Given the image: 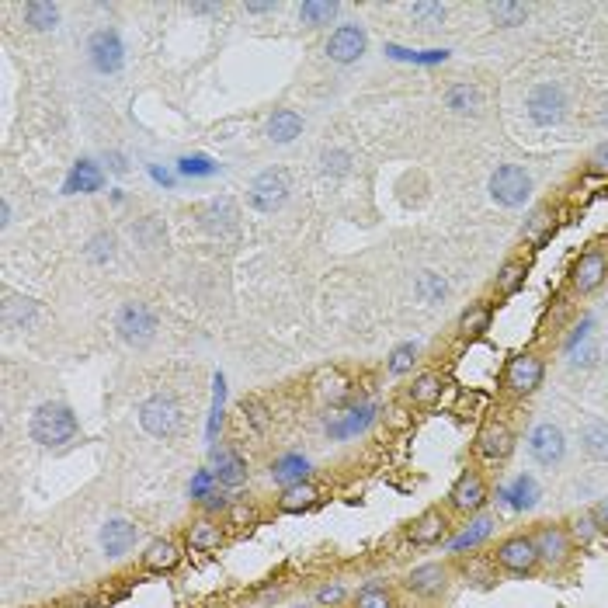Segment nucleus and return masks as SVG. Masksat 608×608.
Masks as SVG:
<instances>
[{
    "instance_id": "obj_1",
    "label": "nucleus",
    "mask_w": 608,
    "mask_h": 608,
    "mask_svg": "<svg viewBox=\"0 0 608 608\" xmlns=\"http://www.w3.org/2000/svg\"><path fill=\"white\" fill-rule=\"evenodd\" d=\"M32 438L39 445H46V449H60V445H70L73 438H77V431H80V421H77V414L67 407V404H42V407H35V414H32Z\"/></svg>"
},
{
    "instance_id": "obj_2",
    "label": "nucleus",
    "mask_w": 608,
    "mask_h": 608,
    "mask_svg": "<svg viewBox=\"0 0 608 608\" xmlns=\"http://www.w3.org/2000/svg\"><path fill=\"white\" fill-rule=\"evenodd\" d=\"M542 379H546V358L536 355V351H518V355L508 358V365H504L501 383L511 397H532L542 386Z\"/></svg>"
},
{
    "instance_id": "obj_3",
    "label": "nucleus",
    "mask_w": 608,
    "mask_h": 608,
    "mask_svg": "<svg viewBox=\"0 0 608 608\" xmlns=\"http://www.w3.org/2000/svg\"><path fill=\"white\" fill-rule=\"evenodd\" d=\"M539 549L532 536L525 532H515V536L501 539L494 549V567H501L504 574H515V577H532L539 570Z\"/></svg>"
},
{
    "instance_id": "obj_4",
    "label": "nucleus",
    "mask_w": 608,
    "mask_h": 608,
    "mask_svg": "<svg viewBox=\"0 0 608 608\" xmlns=\"http://www.w3.org/2000/svg\"><path fill=\"white\" fill-rule=\"evenodd\" d=\"M490 199L497 205H504V209H518V205L529 202L532 195V178L525 167L518 164H501L494 174H490Z\"/></svg>"
},
{
    "instance_id": "obj_5",
    "label": "nucleus",
    "mask_w": 608,
    "mask_h": 608,
    "mask_svg": "<svg viewBox=\"0 0 608 608\" xmlns=\"http://www.w3.org/2000/svg\"><path fill=\"white\" fill-rule=\"evenodd\" d=\"M490 501V483L480 470H463L456 476V483L449 487V511L456 515H480Z\"/></svg>"
},
{
    "instance_id": "obj_6",
    "label": "nucleus",
    "mask_w": 608,
    "mask_h": 608,
    "mask_svg": "<svg viewBox=\"0 0 608 608\" xmlns=\"http://www.w3.org/2000/svg\"><path fill=\"white\" fill-rule=\"evenodd\" d=\"M289 192H292L289 171H282V167H268V171H261L258 178L251 181V188H247V202H251V209H258V212H275L285 205Z\"/></svg>"
},
{
    "instance_id": "obj_7",
    "label": "nucleus",
    "mask_w": 608,
    "mask_h": 608,
    "mask_svg": "<svg viewBox=\"0 0 608 608\" xmlns=\"http://www.w3.org/2000/svg\"><path fill=\"white\" fill-rule=\"evenodd\" d=\"M139 424H143V431H146V435H153V438L178 435V428H181L178 400L167 397V393H157V397L143 400V404H139Z\"/></svg>"
},
{
    "instance_id": "obj_8",
    "label": "nucleus",
    "mask_w": 608,
    "mask_h": 608,
    "mask_svg": "<svg viewBox=\"0 0 608 608\" xmlns=\"http://www.w3.org/2000/svg\"><path fill=\"white\" fill-rule=\"evenodd\" d=\"M449 584H452L449 563H421V567L404 574V588L414 598H421V602H438L449 591Z\"/></svg>"
},
{
    "instance_id": "obj_9",
    "label": "nucleus",
    "mask_w": 608,
    "mask_h": 608,
    "mask_svg": "<svg viewBox=\"0 0 608 608\" xmlns=\"http://www.w3.org/2000/svg\"><path fill=\"white\" fill-rule=\"evenodd\" d=\"M525 108H529V119L536 126H560L563 115H567V94H563L560 84H536L525 98Z\"/></svg>"
},
{
    "instance_id": "obj_10",
    "label": "nucleus",
    "mask_w": 608,
    "mask_h": 608,
    "mask_svg": "<svg viewBox=\"0 0 608 608\" xmlns=\"http://www.w3.org/2000/svg\"><path fill=\"white\" fill-rule=\"evenodd\" d=\"M532 542L539 549V560L546 567H567L570 556H574V532L560 522H546L532 532Z\"/></svg>"
},
{
    "instance_id": "obj_11",
    "label": "nucleus",
    "mask_w": 608,
    "mask_h": 608,
    "mask_svg": "<svg viewBox=\"0 0 608 608\" xmlns=\"http://www.w3.org/2000/svg\"><path fill=\"white\" fill-rule=\"evenodd\" d=\"M372 417H376V407L358 400V404H348V407H334L324 421V431L334 438V442H348V438L362 435V431L369 428Z\"/></svg>"
},
{
    "instance_id": "obj_12",
    "label": "nucleus",
    "mask_w": 608,
    "mask_h": 608,
    "mask_svg": "<svg viewBox=\"0 0 608 608\" xmlns=\"http://www.w3.org/2000/svg\"><path fill=\"white\" fill-rule=\"evenodd\" d=\"M115 331L126 344L139 348V344L153 341V334H157V313L146 303H126L119 310V317H115Z\"/></svg>"
},
{
    "instance_id": "obj_13",
    "label": "nucleus",
    "mask_w": 608,
    "mask_h": 608,
    "mask_svg": "<svg viewBox=\"0 0 608 608\" xmlns=\"http://www.w3.org/2000/svg\"><path fill=\"white\" fill-rule=\"evenodd\" d=\"M473 452L483 459V463H494V466L504 463V459H511V452H515V431H511V424L487 421L480 431H476Z\"/></svg>"
},
{
    "instance_id": "obj_14",
    "label": "nucleus",
    "mask_w": 608,
    "mask_h": 608,
    "mask_svg": "<svg viewBox=\"0 0 608 608\" xmlns=\"http://www.w3.org/2000/svg\"><path fill=\"white\" fill-rule=\"evenodd\" d=\"M605 282H608V254L591 247V251H584L581 258L574 261V268H570V285H574V292H581V296H591V292H598Z\"/></svg>"
},
{
    "instance_id": "obj_15",
    "label": "nucleus",
    "mask_w": 608,
    "mask_h": 608,
    "mask_svg": "<svg viewBox=\"0 0 608 608\" xmlns=\"http://www.w3.org/2000/svg\"><path fill=\"white\" fill-rule=\"evenodd\" d=\"M87 60L98 73H119L122 63H126V46H122L119 32H112V28L94 32L91 42H87Z\"/></svg>"
},
{
    "instance_id": "obj_16",
    "label": "nucleus",
    "mask_w": 608,
    "mask_h": 608,
    "mask_svg": "<svg viewBox=\"0 0 608 608\" xmlns=\"http://www.w3.org/2000/svg\"><path fill=\"white\" fill-rule=\"evenodd\" d=\"M452 532V518H449V508H424L414 522L407 525V539L414 546H438L445 542Z\"/></svg>"
},
{
    "instance_id": "obj_17",
    "label": "nucleus",
    "mask_w": 608,
    "mask_h": 608,
    "mask_svg": "<svg viewBox=\"0 0 608 608\" xmlns=\"http://www.w3.org/2000/svg\"><path fill=\"white\" fill-rule=\"evenodd\" d=\"M529 452L539 466H556L567 456V438H563V431L556 424L542 421L529 431Z\"/></svg>"
},
{
    "instance_id": "obj_18",
    "label": "nucleus",
    "mask_w": 608,
    "mask_h": 608,
    "mask_svg": "<svg viewBox=\"0 0 608 608\" xmlns=\"http://www.w3.org/2000/svg\"><path fill=\"white\" fill-rule=\"evenodd\" d=\"M365 49H369V35H365L358 25H341V28H334L331 39H327V60L355 63L365 56Z\"/></svg>"
},
{
    "instance_id": "obj_19",
    "label": "nucleus",
    "mask_w": 608,
    "mask_h": 608,
    "mask_svg": "<svg viewBox=\"0 0 608 608\" xmlns=\"http://www.w3.org/2000/svg\"><path fill=\"white\" fill-rule=\"evenodd\" d=\"M212 476H216L219 487L226 490H237L247 483V459L240 456V452L226 449V445H219V449H212Z\"/></svg>"
},
{
    "instance_id": "obj_20",
    "label": "nucleus",
    "mask_w": 608,
    "mask_h": 608,
    "mask_svg": "<svg viewBox=\"0 0 608 608\" xmlns=\"http://www.w3.org/2000/svg\"><path fill=\"white\" fill-rule=\"evenodd\" d=\"M185 542L192 553H216V549H223V542H226V529L216 522V518L202 515L185 529Z\"/></svg>"
},
{
    "instance_id": "obj_21",
    "label": "nucleus",
    "mask_w": 608,
    "mask_h": 608,
    "mask_svg": "<svg viewBox=\"0 0 608 608\" xmlns=\"http://www.w3.org/2000/svg\"><path fill=\"white\" fill-rule=\"evenodd\" d=\"M139 539V525L126 522V518H112V522H105V529H101V549H105V556H126L129 549L136 546Z\"/></svg>"
},
{
    "instance_id": "obj_22",
    "label": "nucleus",
    "mask_w": 608,
    "mask_h": 608,
    "mask_svg": "<svg viewBox=\"0 0 608 608\" xmlns=\"http://www.w3.org/2000/svg\"><path fill=\"white\" fill-rule=\"evenodd\" d=\"M490 320H494V303H487V299H476V303L466 306L463 313H459V338L463 341H476L483 338V334L490 331Z\"/></svg>"
},
{
    "instance_id": "obj_23",
    "label": "nucleus",
    "mask_w": 608,
    "mask_h": 608,
    "mask_svg": "<svg viewBox=\"0 0 608 608\" xmlns=\"http://www.w3.org/2000/svg\"><path fill=\"white\" fill-rule=\"evenodd\" d=\"M317 504H320L317 483L306 480V483H292V487H282L275 508L282 511V515H303V511H313Z\"/></svg>"
},
{
    "instance_id": "obj_24",
    "label": "nucleus",
    "mask_w": 608,
    "mask_h": 608,
    "mask_svg": "<svg viewBox=\"0 0 608 608\" xmlns=\"http://www.w3.org/2000/svg\"><path fill=\"white\" fill-rule=\"evenodd\" d=\"M181 563V546L174 539H153L143 553V567L150 574H171Z\"/></svg>"
},
{
    "instance_id": "obj_25",
    "label": "nucleus",
    "mask_w": 608,
    "mask_h": 608,
    "mask_svg": "<svg viewBox=\"0 0 608 608\" xmlns=\"http://www.w3.org/2000/svg\"><path fill=\"white\" fill-rule=\"evenodd\" d=\"M490 532H494V518L487 515H476L470 525H466L459 536L449 539V553L452 556H463V553H473V549H480L483 542L490 539Z\"/></svg>"
},
{
    "instance_id": "obj_26",
    "label": "nucleus",
    "mask_w": 608,
    "mask_h": 608,
    "mask_svg": "<svg viewBox=\"0 0 608 608\" xmlns=\"http://www.w3.org/2000/svg\"><path fill=\"white\" fill-rule=\"evenodd\" d=\"M442 390H445V379L438 376V372H421V376H414V383H410L407 400L414 407H435L438 400H442Z\"/></svg>"
},
{
    "instance_id": "obj_27",
    "label": "nucleus",
    "mask_w": 608,
    "mask_h": 608,
    "mask_svg": "<svg viewBox=\"0 0 608 608\" xmlns=\"http://www.w3.org/2000/svg\"><path fill=\"white\" fill-rule=\"evenodd\" d=\"M271 480L278 483V487H292V483H306L310 480V459L306 456H282L271 463Z\"/></svg>"
},
{
    "instance_id": "obj_28",
    "label": "nucleus",
    "mask_w": 608,
    "mask_h": 608,
    "mask_svg": "<svg viewBox=\"0 0 608 608\" xmlns=\"http://www.w3.org/2000/svg\"><path fill=\"white\" fill-rule=\"evenodd\" d=\"M525 278H529V265L522 258H511L504 261L501 271H497V296L501 299H511L525 289Z\"/></svg>"
},
{
    "instance_id": "obj_29",
    "label": "nucleus",
    "mask_w": 608,
    "mask_h": 608,
    "mask_svg": "<svg viewBox=\"0 0 608 608\" xmlns=\"http://www.w3.org/2000/svg\"><path fill=\"white\" fill-rule=\"evenodd\" d=\"M265 133L271 143H292V139L303 133V119H299V112H292V108H278V112L268 119Z\"/></svg>"
},
{
    "instance_id": "obj_30",
    "label": "nucleus",
    "mask_w": 608,
    "mask_h": 608,
    "mask_svg": "<svg viewBox=\"0 0 608 608\" xmlns=\"http://www.w3.org/2000/svg\"><path fill=\"white\" fill-rule=\"evenodd\" d=\"M581 449L588 452L595 463H608V424L591 417L581 428Z\"/></svg>"
},
{
    "instance_id": "obj_31",
    "label": "nucleus",
    "mask_w": 608,
    "mask_h": 608,
    "mask_svg": "<svg viewBox=\"0 0 608 608\" xmlns=\"http://www.w3.org/2000/svg\"><path fill=\"white\" fill-rule=\"evenodd\" d=\"M101 181H105V178H101L98 164H91V160H80V164L70 171L67 188H63V192H67V195H77V192L91 195V192H98V188H101Z\"/></svg>"
},
{
    "instance_id": "obj_32",
    "label": "nucleus",
    "mask_w": 608,
    "mask_h": 608,
    "mask_svg": "<svg viewBox=\"0 0 608 608\" xmlns=\"http://www.w3.org/2000/svg\"><path fill=\"white\" fill-rule=\"evenodd\" d=\"M445 105L456 115H480L483 112V98L473 84H456L449 94H445Z\"/></svg>"
},
{
    "instance_id": "obj_33",
    "label": "nucleus",
    "mask_w": 608,
    "mask_h": 608,
    "mask_svg": "<svg viewBox=\"0 0 608 608\" xmlns=\"http://www.w3.org/2000/svg\"><path fill=\"white\" fill-rule=\"evenodd\" d=\"M338 18V4L334 0H303L299 4V21L306 28H324Z\"/></svg>"
},
{
    "instance_id": "obj_34",
    "label": "nucleus",
    "mask_w": 608,
    "mask_h": 608,
    "mask_svg": "<svg viewBox=\"0 0 608 608\" xmlns=\"http://www.w3.org/2000/svg\"><path fill=\"white\" fill-rule=\"evenodd\" d=\"M21 14H25L28 28H35V32H49V28H56V21H60V7L49 4V0H28Z\"/></svg>"
},
{
    "instance_id": "obj_35",
    "label": "nucleus",
    "mask_w": 608,
    "mask_h": 608,
    "mask_svg": "<svg viewBox=\"0 0 608 608\" xmlns=\"http://www.w3.org/2000/svg\"><path fill=\"white\" fill-rule=\"evenodd\" d=\"M501 497L511 504V508L529 511V508H536V501H539V483L532 480V476L522 473V476L515 480V487H511V490H501Z\"/></svg>"
},
{
    "instance_id": "obj_36",
    "label": "nucleus",
    "mask_w": 608,
    "mask_h": 608,
    "mask_svg": "<svg viewBox=\"0 0 608 608\" xmlns=\"http://www.w3.org/2000/svg\"><path fill=\"white\" fill-rule=\"evenodd\" d=\"M487 11H490V18H494V25H501V28L525 25V18H529V4H515V0H497V4H490Z\"/></svg>"
},
{
    "instance_id": "obj_37",
    "label": "nucleus",
    "mask_w": 608,
    "mask_h": 608,
    "mask_svg": "<svg viewBox=\"0 0 608 608\" xmlns=\"http://www.w3.org/2000/svg\"><path fill=\"white\" fill-rule=\"evenodd\" d=\"M417 355H421V348H417L414 341L397 344V348L390 351V358H386V369H390V376H407V372L417 365Z\"/></svg>"
},
{
    "instance_id": "obj_38",
    "label": "nucleus",
    "mask_w": 608,
    "mask_h": 608,
    "mask_svg": "<svg viewBox=\"0 0 608 608\" xmlns=\"http://www.w3.org/2000/svg\"><path fill=\"white\" fill-rule=\"evenodd\" d=\"M355 608H397V595L386 584H365L355 595Z\"/></svg>"
},
{
    "instance_id": "obj_39",
    "label": "nucleus",
    "mask_w": 608,
    "mask_h": 608,
    "mask_svg": "<svg viewBox=\"0 0 608 608\" xmlns=\"http://www.w3.org/2000/svg\"><path fill=\"white\" fill-rule=\"evenodd\" d=\"M445 14H449V7L445 4H431V0H417V4H410V18H414L421 28H438L445 21Z\"/></svg>"
},
{
    "instance_id": "obj_40",
    "label": "nucleus",
    "mask_w": 608,
    "mask_h": 608,
    "mask_svg": "<svg viewBox=\"0 0 608 608\" xmlns=\"http://www.w3.org/2000/svg\"><path fill=\"white\" fill-rule=\"evenodd\" d=\"M178 171L188 174V178H209V174H216V164L209 157H202V153H195V157L178 160Z\"/></svg>"
},
{
    "instance_id": "obj_41",
    "label": "nucleus",
    "mask_w": 608,
    "mask_h": 608,
    "mask_svg": "<svg viewBox=\"0 0 608 608\" xmlns=\"http://www.w3.org/2000/svg\"><path fill=\"white\" fill-rule=\"evenodd\" d=\"M240 410H244V417L254 424V431H265L268 428L271 417H268V407L261 404V400H244V404H240Z\"/></svg>"
},
{
    "instance_id": "obj_42",
    "label": "nucleus",
    "mask_w": 608,
    "mask_h": 608,
    "mask_svg": "<svg viewBox=\"0 0 608 608\" xmlns=\"http://www.w3.org/2000/svg\"><path fill=\"white\" fill-rule=\"evenodd\" d=\"M258 522V511L251 508V504H244V501H233L230 504V525H237V529H251V525Z\"/></svg>"
},
{
    "instance_id": "obj_43",
    "label": "nucleus",
    "mask_w": 608,
    "mask_h": 608,
    "mask_svg": "<svg viewBox=\"0 0 608 608\" xmlns=\"http://www.w3.org/2000/svg\"><path fill=\"white\" fill-rule=\"evenodd\" d=\"M344 598H348L344 584H327V588L317 591V605H320V608H338Z\"/></svg>"
},
{
    "instance_id": "obj_44",
    "label": "nucleus",
    "mask_w": 608,
    "mask_h": 608,
    "mask_svg": "<svg viewBox=\"0 0 608 608\" xmlns=\"http://www.w3.org/2000/svg\"><path fill=\"white\" fill-rule=\"evenodd\" d=\"M230 497H226V487H216V490H212V494H205L202 497V511H205V515H216V511H223V508H230Z\"/></svg>"
},
{
    "instance_id": "obj_45",
    "label": "nucleus",
    "mask_w": 608,
    "mask_h": 608,
    "mask_svg": "<svg viewBox=\"0 0 608 608\" xmlns=\"http://www.w3.org/2000/svg\"><path fill=\"white\" fill-rule=\"evenodd\" d=\"M595 358H598V348L588 338H584L581 348H577V344H570V362H574V365H584V369H588V365H595Z\"/></svg>"
},
{
    "instance_id": "obj_46",
    "label": "nucleus",
    "mask_w": 608,
    "mask_h": 608,
    "mask_svg": "<svg viewBox=\"0 0 608 608\" xmlns=\"http://www.w3.org/2000/svg\"><path fill=\"white\" fill-rule=\"evenodd\" d=\"M588 174H595V178H608V143L598 146V150L588 157Z\"/></svg>"
},
{
    "instance_id": "obj_47",
    "label": "nucleus",
    "mask_w": 608,
    "mask_h": 608,
    "mask_svg": "<svg viewBox=\"0 0 608 608\" xmlns=\"http://www.w3.org/2000/svg\"><path fill=\"white\" fill-rule=\"evenodd\" d=\"M591 522H595V532L598 536H608V497H602V501L595 504V508L588 511Z\"/></svg>"
},
{
    "instance_id": "obj_48",
    "label": "nucleus",
    "mask_w": 608,
    "mask_h": 608,
    "mask_svg": "<svg viewBox=\"0 0 608 608\" xmlns=\"http://www.w3.org/2000/svg\"><path fill=\"white\" fill-rule=\"evenodd\" d=\"M324 171L344 174L348 171V153H324Z\"/></svg>"
},
{
    "instance_id": "obj_49",
    "label": "nucleus",
    "mask_w": 608,
    "mask_h": 608,
    "mask_svg": "<svg viewBox=\"0 0 608 608\" xmlns=\"http://www.w3.org/2000/svg\"><path fill=\"white\" fill-rule=\"evenodd\" d=\"M421 285H424V289H428V299H435V296H445V282H442V278H435V275H431V271H428V275L421 278Z\"/></svg>"
},
{
    "instance_id": "obj_50",
    "label": "nucleus",
    "mask_w": 608,
    "mask_h": 608,
    "mask_svg": "<svg viewBox=\"0 0 608 608\" xmlns=\"http://www.w3.org/2000/svg\"><path fill=\"white\" fill-rule=\"evenodd\" d=\"M247 11H254V14H265V11H275V4H247Z\"/></svg>"
},
{
    "instance_id": "obj_51",
    "label": "nucleus",
    "mask_w": 608,
    "mask_h": 608,
    "mask_svg": "<svg viewBox=\"0 0 608 608\" xmlns=\"http://www.w3.org/2000/svg\"><path fill=\"white\" fill-rule=\"evenodd\" d=\"M296 608H310V605H296Z\"/></svg>"
}]
</instances>
